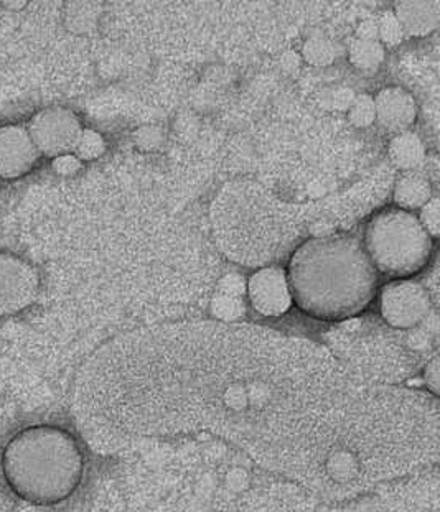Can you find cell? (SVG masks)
Here are the masks:
<instances>
[{"label":"cell","mask_w":440,"mask_h":512,"mask_svg":"<svg viewBox=\"0 0 440 512\" xmlns=\"http://www.w3.org/2000/svg\"><path fill=\"white\" fill-rule=\"evenodd\" d=\"M389 157L394 165L403 170L416 168L426 159V147L414 132H401L389 144Z\"/></svg>","instance_id":"obj_13"},{"label":"cell","mask_w":440,"mask_h":512,"mask_svg":"<svg viewBox=\"0 0 440 512\" xmlns=\"http://www.w3.org/2000/svg\"><path fill=\"white\" fill-rule=\"evenodd\" d=\"M246 292L254 310L264 317L284 315L292 305L286 270L279 267H263L254 272L246 285Z\"/></svg>","instance_id":"obj_9"},{"label":"cell","mask_w":440,"mask_h":512,"mask_svg":"<svg viewBox=\"0 0 440 512\" xmlns=\"http://www.w3.org/2000/svg\"><path fill=\"white\" fill-rule=\"evenodd\" d=\"M40 157L25 127H0V178L22 177Z\"/></svg>","instance_id":"obj_10"},{"label":"cell","mask_w":440,"mask_h":512,"mask_svg":"<svg viewBox=\"0 0 440 512\" xmlns=\"http://www.w3.org/2000/svg\"><path fill=\"white\" fill-rule=\"evenodd\" d=\"M231 326H162L134 340L144 361L139 412L146 435L210 430L231 442L239 419H261L264 409L310 443L328 466L342 453L363 452L370 433L358 424L373 412L375 394L348 389L347 382L323 389L299 363L287 368L282 350L269 354L276 338Z\"/></svg>","instance_id":"obj_1"},{"label":"cell","mask_w":440,"mask_h":512,"mask_svg":"<svg viewBox=\"0 0 440 512\" xmlns=\"http://www.w3.org/2000/svg\"><path fill=\"white\" fill-rule=\"evenodd\" d=\"M106 152V142L103 135L91 129H83L78 144H76L73 155L80 160H96Z\"/></svg>","instance_id":"obj_17"},{"label":"cell","mask_w":440,"mask_h":512,"mask_svg":"<svg viewBox=\"0 0 440 512\" xmlns=\"http://www.w3.org/2000/svg\"><path fill=\"white\" fill-rule=\"evenodd\" d=\"M246 312L244 302L239 297L231 295L218 294L211 302V313L221 322H233L243 317Z\"/></svg>","instance_id":"obj_18"},{"label":"cell","mask_w":440,"mask_h":512,"mask_svg":"<svg viewBox=\"0 0 440 512\" xmlns=\"http://www.w3.org/2000/svg\"><path fill=\"white\" fill-rule=\"evenodd\" d=\"M10 491L33 506H57L70 499L85 476V455L68 430L33 425L9 438L0 457Z\"/></svg>","instance_id":"obj_3"},{"label":"cell","mask_w":440,"mask_h":512,"mask_svg":"<svg viewBox=\"0 0 440 512\" xmlns=\"http://www.w3.org/2000/svg\"><path fill=\"white\" fill-rule=\"evenodd\" d=\"M375 99L376 121L389 131H406L416 121V101L406 89L386 88Z\"/></svg>","instance_id":"obj_11"},{"label":"cell","mask_w":440,"mask_h":512,"mask_svg":"<svg viewBox=\"0 0 440 512\" xmlns=\"http://www.w3.org/2000/svg\"><path fill=\"white\" fill-rule=\"evenodd\" d=\"M52 167L58 175L70 177V175H75L80 170L81 162L73 154L60 155V157L53 159Z\"/></svg>","instance_id":"obj_23"},{"label":"cell","mask_w":440,"mask_h":512,"mask_svg":"<svg viewBox=\"0 0 440 512\" xmlns=\"http://www.w3.org/2000/svg\"><path fill=\"white\" fill-rule=\"evenodd\" d=\"M356 94L353 93V89L340 88L333 94V106L338 111H350L353 103H355Z\"/></svg>","instance_id":"obj_25"},{"label":"cell","mask_w":440,"mask_h":512,"mask_svg":"<svg viewBox=\"0 0 440 512\" xmlns=\"http://www.w3.org/2000/svg\"><path fill=\"white\" fill-rule=\"evenodd\" d=\"M350 61L358 70H376L384 60V47L381 42L355 40L350 45Z\"/></svg>","instance_id":"obj_15"},{"label":"cell","mask_w":440,"mask_h":512,"mask_svg":"<svg viewBox=\"0 0 440 512\" xmlns=\"http://www.w3.org/2000/svg\"><path fill=\"white\" fill-rule=\"evenodd\" d=\"M394 17L404 35L427 37L440 24V0H401L394 4Z\"/></svg>","instance_id":"obj_12"},{"label":"cell","mask_w":440,"mask_h":512,"mask_svg":"<svg viewBox=\"0 0 440 512\" xmlns=\"http://www.w3.org/2000/svg\"><path fill=\"white\" fill-rule=\"evenodd\" d=\"M419 223L422 228L426 229L427 234L431 238H437L440 234V201L439 198L432 196L431 200L427 201L426 205L421 208V216H419Z\"/></svg>","instance_id":"obj_21"},{"label":"cell","mask_w":440,"mask_h":512,"mask_svg":"<svg viewBox=\"0 0 440 512\" xmlns=\"http://www.w3.org/2000/svg\"><path fill=\"white\" fill-rule=\"evenodd\" d=\"M38 275L12 254H0V317L29 307L37 295Z\"/></svg>","instance_id":"obj_8"},{"label":"cell","mask_w":440,"mask_h":512,"mask_svg":"<svg viewBox=\"0 0 440 512\" xmlns=\"http://www.w3.org/2000/svg\"><path fill=\"white\" fill-rule=\"evenodd\" d=\"M22 512H47V511H43L42 506H33V504H27V508L22 509Z\"/></svg>","instance_id":"obj_29"},{"label":"cell","mask_w":440,"mask_h":512,"mask_svg":"<svg viewBox=\"0 0 440 512\" xmlns=\"http://www.w3.org/2000/svg\"><path fill=\"white\" fill-rule=\"evenodd\" d=\"M404 37L406 35H404L403 27L399 25L393 12H386L378 22V40H381L384 45H389V47H396V45L403 42Z\"/></svg>","instance_id":"obj_20"},{"label":"cell","mask_w":440,"mask_h":512,"mask_svg":"<svg viewBox=\"0 0 440 512\" xmlns=\"http://www.w3.org/2000/svg\"><path fill=\"white\" fill-rule=\"evenodd\" d=\"M348 117L356 127H370L376 121L375 99L370 94L356 96L355 103L348 111Z\"/></svg>","instance_id":"obj_19"},{"label":"cell","mask_w":440,"mask_h":512,"mask_svg":"<svg viewBox=\"0 0 440 512\" xmlns=\"http://www.w3.org/2000/svg\"><path fill=\"white\" fill-rule=\"evenodd\" d=\"M27 131L40 154L60 157L73 154L83 127L70 109L48 108L32 117Z\"/></svg>","instance_id":"obj_6"},{"label":"cell","mask_w":440,"mask_h":512,"mask_svg":"<svg viewBox=\"0 0 440 512\" xmlns=\"http://www.w3.org/2000/svg\"><path fill=\"white\" fill-rule=\"evenodd\" d=\"M282 65L286 70H295L299 66V56L295 55L294 52L286 53L282 56Z\"/></svg>","instance_id":"obj_28"},{"label":"cell","mask_w":440,"mask_h":512,"mask_svg":"<svg viewBox=\"0 0 440 512\" xmlns=\"http://www.w3.org/2000/svg\"><path fill=\"white\" fill-rule=\"evenodd\" d=\"M134 139H136L137 147H141L142 150H155L159 149L164 142V132L160 131L159 127H141L134 134Z\"/></svg>","instance_id":"obj_22"},{"label":"cell","mask_w":440,"mask_h":512,"mask_svg":"<svg viewBox=\"0 0 440 512\" xmlns=\"http://www.w3.org/2000/svg\"><path fill=\"white\" fill-rule=\"evenodd\" d=\"M426 384L434 396L439 394V358H434L431 363L427 364Z\"/></svg>","instance_id":"obj_27"},{"label":"cell","mask_w":440,"mask_h":512,"mask_svg":"<svg viewBox=\"0 0 440 512\" xmlns=\"http://www.w3.org/2000/svg\"><path fill=\"white\" fill-rule=\"evenodd\" d=\"M432 198L431 185L419 175H406L396 183L394 201L401 210H417Z\"/></svg>","instance_id":"obj_14"},{"label":"cell","mask_w":440,"mask_h":512,"mask_svg":"<svg viewBox=\"0 0 440 512\" xmlns=\"http://www.w3.org/2000/svg\"><path fill=\"white\" fill-rule=\"evenodd\" d=\"M365 252L376 270L406 277L426 266L432 238L411 211L388 208L376 213L366 226Z\"/></svg>","instance_id":"obj_5"},{"label":"cell","mask_w":440,"mask_h":512,"mask_svg":"<svg viewBox=\"0 0 440 512\" xmlns=\"http://www.w3.org/2000/svg\"><path fill=\"white\" fill-rule=\"evenodd\" d=\"M302 56L309 65L328 66L335 60V48L327 38L312 37L304 43Z\"/></svg>","instance_id":"obj_16"},{"label":"cell","mask_w":440,"mask_h":512,"mask_svg":"<svg viewBox=\"0 0 440 512\" xmlns=\"http://www.w3.org/2000/svg\"><path fill=\"white\" fill-rule=\"evenodd\" d=\"M286 275L292 302L323 322H340L363 312L375 297L378 282L365 247L345 234L300 244Z\"/></svg>","instance_id":"obj_2"},{"label":"cell","mask_w":440,"mask_h":512,"mask_svg":"<svg viewBox=\"0 0 440 512\" xmlns=\"http://www.w3.org/2000/svg\"><path fill=\"white\" fill-rule=\"evenodd\" d=\"M384 322L399 330H409L424 322L431 313V298L427 290L414 280H394L380 295Z\"/></svg>","instance_id":"obj_7"},{"label":"cell","mask_w":440,"mask_h":512,"mask_svg":"<svg viewBox=\"0 0 440 512\" xmlns=\"http://www.w3.org/2000/svg\"><path fill=\"white\" fill-rule=\"evenodd\" d=\"M294 228L286 206L254 183L228 185L213 205L216 241L243 266H264L284 254Z\"/></svg>","instance_id":"obj_4"},{"label":"cell","mask_w":440,"mask_h":512,"mask_svg":"<svg viewBox=\"0 0 440 512\" xmlns=\"http://www.w3.org/2000/svg\"><path fill=\"white\" fill-rule=\"evenodd\" d=\"M356 40L363 42H380L378 40V24L373 20H365L356 28Z\"/></svg>","instance_id":"obj_26"},{"label":"cell","mask_w":440,"mask_h":512,"mask_svg":"<svg viewBox=\"0 0 440 512\" xmlns=\"http://www.w3.org/2000/svg\"><path fill=\"white\" fill-rule=\"evenodd\" d=\"M220 294L231 295V297H239L246 294V284L241 275H226L225 279L220 282Z\"/></svg>","instance_id":"obj_24"}]
</instances>
